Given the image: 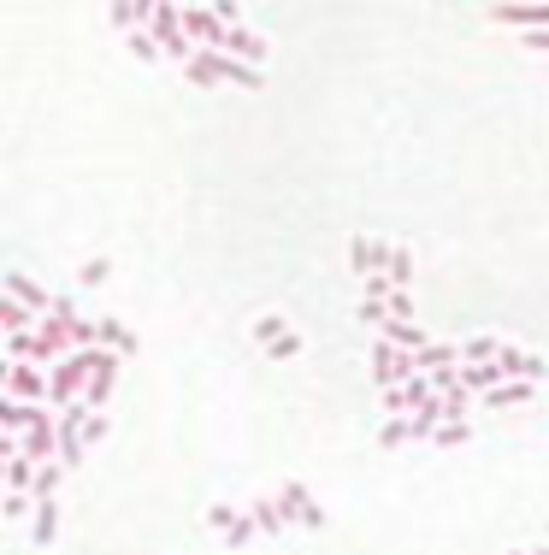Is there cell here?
Segmentation results:
<instances>
[{
	"mask_svg": "<svg viewBox=\"0 0 549 555\" xmlns=\"http://www.w3.org/2000/svg\"><path fill=\"white\" fill-rule=\"evenodd\" d=\"M183 77L189 83H243V89H260L266 77H260V65H248V60H231V54H213V48H201L195 60L183 65Z\"/></svg>",
	"mask_w": 549,
	"mask_h": 555,
	"instance_id": "cell-1",
	"label": "cell"
},
{
	"mask_svg": "<svg viewBox=\"0 0 549 555\" xmlns=\"http://www.w3.org/2000/svg\"><path fill=\"white\" fill-rule=\"evenodd\" d=\"M414 378H426V367H420V355H408V349H396V343H372V384H378V396L384 390H408Z\"/></svg>",
	"mask_w": 549,
	"mask_h": 555,
	"instance_id": "cell-2",
	"label": "cell"
},
{
	"mask_svg": "<svg viewBox=\"0 0 549 555\" xmlns=\"http://www.w3.org/2000/svg\"><path fill=\"white\" fill-rule=\"evenodd\" d=\"M6 396H12V402H24V408L54 402V390H48V367H36V361H12V367H6Z\"/></svg>",
	"mask_w": 549,
	"mask_h": 555,
	"instance_id": "cell-3",
	"label": "cell"
},
{
	"mask_svg": "<svg viewBox=\"0 0 549 555\" xmlns=\"http://www.w3.org/2000/svg\"><path fill=\"white\" fill-rule=\"evenodd\" d=\"M18 443H24V455H30L36 467H54V461H60V420H54L48 408H36L30 432L18 437Z\"/></svg>",
	"mask_w": 549,
	"mask_h": 555,
	"instance_id": "cell-4",
	"label": "cell"
},
{
	"mask_svg": "<svg viewBox=\"0 0 549 555\" xmlns=\"http://www.w3.org/2000/svg\"><path fill=\"white\" fill-rule=\"evenodd\" d=\"M207 526H213V532H225V538H231V550H243V544H254V538H260L254 514L231 508V502H213V508H207Z\"/></svg>",
	"mask_w": 549,
	"mask_h": 555,
	"instance_id": "cell-5",
	"label": "cell"
},
{
	"mask_svg": "<svg viewBox=\"0 0 549 555\" xmlns=\"http://www.w3.org/2000/svg\"><path fill=\"white\" fill-rule=\"evenodd\" d=\"M278 508H284L290 520H302L307 532H319V526H325V508H319V502L307 496V485H284V496H278Z\"/></svg>",
	"mask_w": 549,
	"mask_h": 555,
	"instance_id": "cell-6",
	"label": "cell"
},
{
	"mask_svg": "<svg viewBox=\"0 0 549 555\" xmlns=\"http://www.w3.org/2000/svg\"><path fill=\"white\" fill-rule=\"evenodd\" d=\"M254 337L272 349V361H284V355H302V337H296V331H284V319H272V313H266V319H254Z\"/></svg>",
	"mask_w": 549,
	"mask_h": 555,
	"instance_id": "cell-7",
	"label": "cell"
},
{
	"mask_svg": "<svg viewBox=\"0 0 549 555\" xmlns=\"http://www.w3.org/2000/svg\"><path fill=\"white\" fill-rule=\"evenodd\" d=\"M0 325H6V337H36V331H42V313L24 308L18 296H6V302H0Z\"/></svg>",
	"mask_w": 549,
	"mask_h": 555,
	"instance_id": "cell-8",
	"label": "cell"
},
{
	"mask_svg": "<svg viewBox=\"0 0 549 555\" xmlns=\"http://www.w3.org/2000/svg\"><path fill=\"white\" fill-rule=\"evenodd\" d=\"M378 337H384V343H396V349H408V355H426V349H431V337L414 325V319H390Z\"/></svg>",
	"mask_w": 549,
	"mask_h": 555,
	"instance_id": "cell-9",
	"label": "cell"
},
{
	"mask_svg": "<svg viewBox=\"0 0 549 555\" xmlns=\"http://www.w3.org/2000/svg\"><path fill=\"white\" fill-rule=\"evenodd\" d=\"M113 378H119V355H107L101 361V372L89 378V390H83V408L95 414V408H107V396H113Z\"/></svg>",
	"mask_w": 549,
	"mask_h": 555,
	"instance_id": "cell-10",
	"label": "cell"
},
{
	"mask_svg": "<svg viewBox=\"0 0 549 555\" xmlns=\"http://www.w3.org/2000/svg\"><path fill=\"white\" fill-rule=\"evenodd\" d=\"M95 349H107V355H130V349H136V343H130V331H124L119 319H95Z\"/></svg>",
	"mask_w": 549,
	"mask_h": 555,
	"instance_id": "cell-11",
	"label": "cell"
},
{
	"mask_svg": "<svg viewBox=\"0 0 549 555\" xmlns=\"http://www.w3.org/2000/svg\"><path fill=\"white\" fill-rule=\"evenodd\" d=\"M30 420H36V408H24V402H0V426H6V437H24L30 432Z\"/></svg>",
	"mask_w": 549,
	"mask_h": 555,
	"instance_id": "cell-12",
	"label": "cell"
},
{
	"mask_svg": "<svg viewBox=\"0 0 549 555\" xmlns=\"http://www.w3.org/2000/svg\"><path fill=\"white\" fill-rule=\"evenodd\" d=\"M532 396H538V384H502V390H490L485 402L490 408H526Z\"/></svg>",
	"mask_w": 549,
	"mask_h": 555,
	"instance_id": "cell-13",
	"label": "cell"
},
{
	"mask_svg": "<svg viewBox=\"0 0 549 555\" xmlns=\"http://www.w3.org/2000/svg\"><path fill=\"white\" fill-rule=\"evenodd\" d=\"M467 414H473V390H449L443 396V426H467Z\"/></svg>",
	"mask_w": 549,
	"mask_h": 555,
	"instance_id": "cell-14",
	"label": "cell"
},
{
	"mask_svg": "<svg viewBox=\"0 0 549 555\" xmlns=\"http://www.w3.org/2000/svg\"><path fill=\"white\" fill-rule=\"evenodd\" d=\"M254 526H260V532H266V538H278V532H284V526H290V514H284V508H278V502H254Z\"/></svg>",
	"mask_w": 549,
	"mask_h": 555,
	"instance_id": "cell-15",
	"label": "cell"
},
{
	"mask_svg": "<svg viewBox=\"0 0 549 555\" xmlns=\"http://www.w3.org/2000/svg\"><path fill=\"white\" fill-rule=\"evenodd\" d=\"M54 526H60V502H36V544H54Z\"/></svg>",
	"mask_w": 549,
	"mask_h": 555,
	"instance_id": "cell-16",
	"label": "cell"
},
{
	"mask_svg": "<svg viewBox=\"0 0 549 555\" xmlns=\"http://www.w3.org/2000/svg\"><path fill=\"white\" fill-rule=\"evenodd\" d=\"M60 479H65V467L60 461H54V467H42V473H36V502H54V496H60Z\"/></svg>",
	"mask_w": 549,
	"mask_h": 555,
	"instance_id": "cell-17",
	"label": "cell"
},
{
	"mask_svg": "<svg viewBox=\"0 0 549 555\" xmlns=\"http://www.w3.org/2000/svg\"><path fill=\"white\" fill-rule=\"evenodd\" d=\"M408 278H414V254H408V248H396V260H390V284H396V290H408Z\"/></svg>",
	"mask_w": 549,
	"mask_h": 555,
	"instance_id": "cell-18",
	"label": "cell"
},
{
	"mask_svg": "<svg viewBox=\"0 0 549 555\" xmlns=\"http://www.w3.org/2000/svg\"><path fill=\"white\" fill-rule=\"evenodd\" d=\"M408 420H384V432H378V443H384V449H402V443H408Z\"/></svg>",
	"mask_w": 549,
	"mask_h": 555,
	"instance_id": "cell-19",
	"label": "cell"
},
{
	"mask_svg": "<svg viewBox=\"0 0 549 555\" xmlns=\"http://www.w3.org/2000/svg\"><path fill=\"white\" fill-rule=\"evenodd\" d=\"M107 272H113L107 260H89V266H83V284H107Z\"/></svg>",
	"mask_w": 549,
	"mask_h": 555,
	"instance_id": "cell-20",
	"label": "cell"
},
{
	"mask_svg": "<svg viewBox=\"0 0 549 555\" xmlns=\"http://www.w3.org/2000/svg\"><path fill=\"white\" fill-rule=\"evenodd\" d=\"M431 443H467V426H437V437Z\"/></svg>",
	"mask_w": 549,
	"mask_h": 555,
	"instance_id": "cell-21",
	"label": "cell"
},
{
	"mask_svg": "<svg viewBox=\"0 0 549 555\" xmlns=\"http://www.w3.org/2000/svg\"><path fill=\"white\" fill-rule=\"evenodd\" d=\"M526 48H549V30H532V36H520Z\"/></svg>",
	"mask_w": 549,
	"mask_h": 555,
	"instance_id": "cell-22",
	"label": "cell"
},
{
	"mask_svg": "<svg viewBox=\"0 0 549 555\" xmlns=\"http://www.w3.org/2000/svg\"><path fill=\"white\" fill-rule=\"evenodd\" d=\"M532 555H549V550H532Z\"/></svg>",
	"mask_w": 549,
	"mask_h": 555,
	"instance_id": "cell-23",
	"label": "cell"
}]
</instances>
